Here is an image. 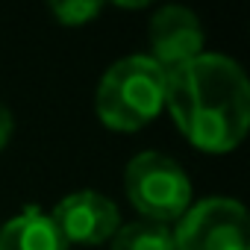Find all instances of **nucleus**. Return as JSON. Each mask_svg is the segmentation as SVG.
I'll list each match as a JSON object with an SVG mask.
<instances>
[{"instance_id": "nucleus-1", "label": "nucleus", "mask_w": 250, "mask_h": 250, "mask_svg": "<svg viewBox=\"0 0 250 250\" xmlns=\"http://www.w3.org/2000/svg\"><path fill=\"white\" fill-rule=\"evenodd\" d=\"M165 109L197 150L229 153L250 127V83L229 56L200 53L165 74Z\"/></svg>"}, {"instance_id": "nucleus-2", "label": "nucleus", "mask_w": 250, "mask_h": 250, "mask_svg": "<svg viewBox=\"0 0 250 250\" xmlns=\"http://www.w3.org/2000/svg\"><path fill=\"white\" fill-rule=\"evenodd\" d=\"M94 106L103 127L136 133L165 106V71L150 56H124L100 77Z\"/></svg>"}, {"instance_id": "nucleus-3", "label": "nucleus", "mask_w": 250, "mask_h": 250, "mask_svg": "<svg viewBox=\"0 0 250 250\" xmlns=\"http://www.w3.org/2000/svg\"><path fill=\"white\" fill-rule=\"evenodd\" d=\"M124 188L130 203L145 215V221L153 224H171L180 221L191 206V180L165 153L145 150L130 159L124 171Z\"/></svg>"}, {"instance_id": "nucleus-4", "label": "nucleus", "mask_w": 250, "mask_h": 250, "mask_svg": "<svg viewBox=\"0 0 250 250\" xmlns=\"http://www.w3.org/2000/svg\"><path fill=\"white\" fill-rule=\"evenodd\" d=\"M174 250H250L247 212L232 197H209L180 218Z\"/></svg>"}, {"instance_id": "nucleus-5", "label": "nucleus", "mask_w": 250, "mask_h": 250, "mask_svg": "<svg viewBox=\"0 0 250 250\" xmlns=\"http://www.w3.org/2000/svg\"><path fill=\"white\" fill-rule=\"evenodd\" d=\"M50 218L68 244H106L121 227L118 206L106 194L91 188L62 197L53 206Z\"/></svg>"}, {"instance_id": "nucleus-6", "label": "nucleus", "mask_w": 250, "mask_h": 250, "mask_svg": "<svg viewBox=\"0 0 250 250\" xmlns=\"http://www.w3.org/2000/svg\"><path fill=\"white\" fill-rule=\"evenodd\" d=\"M147 42H150V59L165 71H177L186 62L197 59L203 53L206 44V33L200 18L186 9V6H162L153 18H150V30H147Z\"/></svg>"}, {"instance_id": "nucleus-7", "label": "nucleus", "mask_w": 250, "mask_h": 250, "mask_svg": "<svg viewBox=\"0 0 250 250\" xmlns=\"http://www.w3.org/2000/svg\"><path fill=\"white\" fill-rule=\"evenodd\" d=\"M53 218L42 209H24L0 227V250H68Z\"/></svg>"}, {"instance_id": "nucleus-8", "label": "nucleus", "mask_w": 250, "mask_h": 250, "mask_svg": "<svg viewBox=\"0 0 250 250\" xmlns=\"http://www.w3.org/2000/svg\"><path fill=\"white\" fill-rule=\"evenodd\" d=\"M112 250H174V229L153 221H133L118 227Z\"/></svg>"}, {"instance_id": "nucleus-9", "label": "nucleus", "mask_w": 250, "mask_h": 250, "mask_svg": "<svg viewBox=\"0 0 250 250\" xmlns=\"http://www.w3.org/2000/svg\"><path fill=\"white\" fill-rule=\"evenodd\" d=\"M103 3L100 0H62V3H50V12L59 24L65 27H83L100 15Z\"/></svg>"}, {"instance_id": "nucleus-10", "label": "nucleus", "mask_w": 250, "mask_h": 250, "mask_svg": "<svg viewBox=\"0 0 250 250\" xmlns=\"http://www.w3.org/2000/svg\"><path fill=\"white\" fill-rule=\"evenodd\" d=\"M9 136H12V115H9V109L3 103H0V150L6 147Z\"/></svg>"}]
</instances>
